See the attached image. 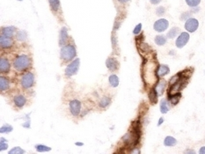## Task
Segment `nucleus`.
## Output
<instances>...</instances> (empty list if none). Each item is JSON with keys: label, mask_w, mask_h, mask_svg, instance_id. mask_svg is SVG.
Returning a JSON list of instances; mask_svg holds the SVG:
<instances>
[{"label": "nucleus", "mask_w": 205, "mask_h": 154, "mask_svg": "<svg viewBox=\"0 0 205 154\" xmlns=\"http://www.w3.org/2000/svg\"><path fill=\"white\" fill-rule=\"evenodd\" d=\"M157 63L155 62H144L142 67V77L144 82L148 86H154L159 81L157 76Z\"/></svg>", "instance_id": "f257e3e1"}, {"label": "nucleus", "mask_w": 205, "mask_h": 154, "mask_svg": "<svg viewBox=\"0 0 205 154\" xmlns=\"http://www.w3.org/2000/svg\"><path fill=\"white\" fill-rule=\"evenodd\" d=\"M31 59L27 55H17L12 63L13 68L19 72L28 70L31 67Z\"/></svg>", "instance_id": "f03ea898"}, {"label": "nucleus", "mask_w": 205, "mask_h": 154, "mask_svg": "<svg viewBox=\"0 0 205 154\" xmlns=\"http://www.w3.org/2000/svg\"><path fill=\"white\" fill-rule=\"evenodd\" d=\"M76 55H77V50L73 45L67 44L62 47L60 51V56H61V59H63L65 62L72 61L76 57Z\"/></svg>", "instance_id": "7ed1b4c3"}, {"label": "nucleus", "mask_w": 205, "mask_h": 154, "mask_svg": "<svg viewBox=\"0 0 205 154\" xmlns=\"http://www.w3.org/2000/svg\"><path fill=\"white\" fill-rule=\"evenodd\" d=\"M79 66H80V59L79 58H76L66 67L65 71V76L68 77H71L76 75L77 73V71H78Z\"/></svg>", "instance_id": "20e7f679"}, {"label": "nucleus", "mask_w": 205, "mask_h": 154, "mask_svg": "<svg viewBox=\"0 0 205 154\" xmlns=\"http://www.w3.org/2000/svg\"><path fill=\"white\" fill-rule=\"evenodd\" d=\"M34 84V75L32 72L27 71L21 77L20 85L24 89H30Z\"/></svg>", "instance_id": "39448f33"}, {"label": "nucleus", "mask_w": 205, "mask_h": 154, "mask_svg": "<svg viewBox=\"0 0 205 154\" xmlns=\"http://www.w3.org/2000/svg\"><path fill=\"white\" fill-rule=\"evenodd\" d=\"M69 108H70V112L73 116H78L81 114V108H82V103L80 100L74 99L70 101L69 103Z\"/></svg>", "instance_id": "423d86ee"}, {"label": "nucleus", "mask_w": 205, "mask_h": 154, "mask_svg": "<svg viewBox=\"0 0 205 154\" xmlns=\"http://www.w3.org/2000/svg\"><path fill=\"white\" fill-rule=\"evenodd\" d=\"M189 39H190L189 33H188V32H181V33L178 35V37H177V39L175 41L176 47L178 49H182L183 47H185L188 44Z\"/></svg>", "instance_id": "0eeeda50"}, {"label": "nucleus", "mask_w": 205, "mask_h": 154, "mask_svg": "<svg viewBox=\"0 0 205 154\" xmlns=\"http://www.w3.org/2000/svg\"><path fill=\"white\" fill-rule=\"evenodd\" d=\"M184 27L188 33H194L199 27V21L195 18H190L186 20Z\"/></svg>", "instance_id": "6e6552de"}, {"label": "nucleus", "mask_w": 205, "mask_h": 154, "mask_svg": "<svg viewBox=\"0 0 205 154\" xmlns=\"http://www.w3.org/2000/svg\"><path fill=\"white\" fill-rule=\"evenodd\" d=\"M169 27V22L166 19H159L157 21H155L153 25V28L158 33H163L165 32Z\"/></svg>", "instance_id": "1a4fd4ad"}, {"label": "nucleus", "mask_w": 205, "mask_h": 154, "mask_svg": "<svg viewBox=\"0 0 205 154\" xmlns=\"http://www.w3.org/2000/svg\"><path fill=\"white\" fill-rule=\"evenodd\" d=\"M166 86H167V83L163 78H159V81L156 83V85L154 86V89L156 90V92H157L159 96L163 95V93H164V92H165V90L166 88Z\"/></svg>", "instance_id": "9d476101"}, {"label": "nucleus", "mask_w": 205, "mask_h": 154, "mask_svg": "<svg viewBox=\"0 0 205 154\" xmlns=\"http://www.w3.org/2000/svg\"><path fill=\"white\" fill-rule=\"evenodd\" d=\"M11 71V63L7 58L1 57L0 59V72L3 73H8Z\"/></svg>", "instance_id": "9b49d317"}, {"label": "nucleus", "mask_w": 205, "mask_h": 154, "mask_svg": "<svg viewBox=\"0 0 205 154\" xmlns=\"http://www.w3.org/2000/svg\"><path fill=\"white\" fill-rule=\"evenodd\" d=\"M12 45H13V41L11 40V38L5 37L4 35L0 36V46H1V49H11Z\"/></svg>", "instance_id": "f8f14e48"}, {"label": "nucleus", "mask_w": 205, "mask_h": 154, "mask_svg": "<svg viewBox=\"0 0 205 154\" xmlns=\"http://www.w3.org/2000/svg\"><path fill=\"white\" fill-rule=\"evenodd\" d=\"M170 72V68L166 64H159L157 68V76L159 78H162Z\"/></svg>", "instance_id": "ddd939ff"}, {"label": "nucleus", "mask_w": 205, "mask_h": 154, "mask_svg": "<svg viewBox=\"0 0 205 154\" xmlns=\"http://www.w3.org/2000/svg\"><path fill=\"white\" fill-rule=\"evenodd\" d=\"M106 66L109 71H117L119 68V63L118 61L114 58V57H109L106 61Z\"/></svg>", "instance_id": "4468645a"}, {"label": "nucleus", "mask_w": 205, "mask_h": 154, "mask_svg": "<svg viewBox=\"0 0 205 154\" xmlns=\"http://www.w3.org/2000/svg\"><path fill=\"white\" fill-rule=\"evenodd\" d=\"M13 103L17 108H22L27 103V99L25 96H23L21 94H18L13 98Z\"/></svg>", "instance_id": "2eb2a0df"}, {"label": "nucleus", "mask_w": 205, "mask_h": 154, "mask_svg": "<svg viewBox=\"0 0 205 154\" xmlns=\"http://www.w3.org/2000/svg\"><path fill=\"white\" fill-rule=\"evenodd\" d=\"M69 39V35H68V30L66 27H63L60 31V36H59V45L60 46H65V44L67 43Z\"/></svg>", "instance_id": "dca6fc26"}, {"label": "nucleus", "mask_w": 205, "mask_h": 154, "mask_svg": "<svg viewBox=\"0 0 205 154\" xmlns=\"http://www.w3.org/2000/svg\"><path fill=\"white\" fill-rule=\"evenodd\" d=\"M10 87V81L9 79L5 76L0 77V91L1 93L6 92Z\"/></svg>", "instance_id": "f3484780"}, {"label": "nucleus", "mask_w": 205, "mask_h": 154, "mask_svg": "<svg viewBox=\"0 0 205 154\" xmlns=\"http://www.w3.org/2000/svg\"><path fill=\"white\" fill-rule=\"evenodd\" d=\"M16 32V28L14 27H3L1 30V35H4L5 37H9L11 38L14 33Z\"/></svg>", "instance_id": "a211bd4d"}, {"label": "nucleus", "mask_w": 205, "mask_h": 154, "mask_svg": "<svg viewBox=\"0 0 205 154\" xmlns=\"http://www.w3.org/2000/svg\"><path fill=\"white\" fill-rule=\"evenodd\" d=\"M167 98H168V101L171 103V105L175 106L179 103L180 99H181V93H175L173 95H167Z\"/></svg>", "instance_id": "6ab92c4d"}, {"label": "nucleus", "mask_w": 205, "mask_h": 154, "mask_svg": "<svg viewBox=\"0 0 205 154\" xmlns=\"http://www.w3.org/2000/svg\"><path fill=\"white\" fill-rule=\"evenodd\" d=\"M112 102V99L110 97L108 96H104L103 98H101L99 102V107L100 108H107L108 106L111 104Z\"/></svg>", "instance_id": "aec40b11"}, {"label": "nucleus", "mask_w": 205, "mask_h": 154, "mask_svg": "<svg viewBox=\"0 0 205 154\" xmlns=\"http://www.w3.org/2000/svg\"><path fill=\"white\" fill-rule=\"evenodd\" d=\"M177 144V140L171 136H167L164 139V145L166 147H173Z\"/></svg>", "instance_id": "412c9836"}, {"label": "nucleus", "mask_w": 205, "mask_h": 154, "mask_svg": "<svg viewBox=\"0 0 205 154\" xmlns=\"http://www.w3.org/2000/svg\"><path fill=\"white\" fill-rule=\"evenodd\" d=\"M148 96H149V99H150L151 104H156L158 102V97H159V95H158V93H157V92L154 89V87H152L150 90V92L148 93Z\"/></svg>", "instance_id": "4be33fe9"}, {"label": "nucleus", "mask_w": 205, "mask_h": 154, "mask_svg": "<svg viewBox=\"0 0 205 154\" xmlns=\"http://www.w3.org/2000/svg\"><path fill=\"white\" fill-rule=\"evenodd\" d=\"M154 42L158 46H164L167 42V37L165 35H162V34H159V35L155 36Z\"/></svg>", "instance_id": "5701e85b"}, {"label": "nucleus", "mask_w": 205, "mask_h": 154, "mask_svg": "<svg viewBox=\"0 0 205 154\" xmlns=\"http://www.w3.org/2000/svg\"><path fill=\"white\" fill-rule=\"evenodd\" d=\"M108 82H109V85L112 86V87L115 88L119 86V77L117 75L115 74H112L108 77Z\"/></svg>", "instance_id": "b1692460"}, {"label": "nucleus", "mask_w": 205, "mask_h": 154, "mask_svg": "<svg viewBox=\"0 0 205 154\" xmlns=\"http://www.w3.org/2000/svg\"><path fill=\"white\" fill-rule=\"evenodd\" d=\"M159 109H160V112L162 114H166L170 108H169V104H168V101L167 99H162L160 100V106H159Z\"/></svg>", "instance_id": "393cba45"}, {"label": "nucleus", "mask_w": 205, "mask_h": 154, "mask_svg": "<svg viewBox=\"0 0 205 154\" xmlns=\"http://www.w3.org/2000/svg\"><path fill=\"white\" fill-rule=\"evenodd\" d=\"M179 33H180V28L177 27H174L171 28V29L167 32L166 37H167V39H173V38H175Z\"/></svg>", "instance_id": "a878e982"}, {"label": "nucleus", "mask_w": 205, "mask_h": 154, "mask_svg": "<svg viewBox=\"0 0 205 154\" xmlns=\"http://www.w3.org/2000/svg\"><path fill=\"white\" fill-rule=\"evenodd\" d=\"M49 6L53 11H57L60 8V1L59 0H49Z\"/></svg>", "instance_id": "bb28decb"}, {"label": "nucleus", "mask_w": 205, "mask_h": 154, "mask_svg": "<svg viewBox=\"0 0 205 154\" xmlns=\"http://www.w3.org/2000/svg\"><path fill=\"white\" fill-rule=\"evenodd\" d=\"M35 150L37 152H50L51 148L49 146H47L44 144H36Z\"/></svg>", "instance_id": "cd10ccee"}, {"label": "nucleus", "mask_w": 205, "mask_h": 154, "mask_svg": "<svg viewBox=\"0 0 205 154\" xmlns=\"http://www.w3.org/2000/svg\"><path fill=\"white\" fill-rule=\"evenodd\" d=\"M26 153V151L23 150L21 147L20 146H16L14 148H12L11 150L9 151L8 154H25Z\"/></svg>", "instance_id": "c85d7f7f"}, {"label": "nucleus", "mask_w": 205, "mask_h": 154, "mask_svg": "<svg viewBox=\"0 0 205 154\" xmlns=\"http://www.w3.org/2000/svg\"><path fill=\"white\" fill-rule=\"evenodd\" d=\"M12 130H13V128L11 127L10 124H5V125H3L1 128H0V133H2V134H4V133H10V132L12 131Z\"/></svg>", "instance_id": "c756f323"}, {"label": "nucleus", "mask_w": 205, "mask_h": 154, "mask_svg": "<svg viewBox=\"0 0 205 154\" xmlns=\"http://www.w3.org/2000/svg\"><path fill=\"white\" fill-rule=\"evenodd\" d=\"M185 2L189 7L194 8V7H196V6H198L200 5L201 0H185Z\"/></svg>", "instance_id": "7c9ffc66"}, {"label": "nucleus", "mask_w": 205, "mask_h": 154, "mask_svg": "<svg viewBox=\"0 0 205 154\" xmlns=\"http://www.w3.org/2000/svg\"><path fill=\"white\" fill-rule=\"evenodd\" d=\"M17 39L18 41H20V42H24L26 39H27V33L25 31H20L17 33Z\"/></svg>", "instance_id": "2f4dec72"}, {"label": "nucleus", "mask_w": 205, "mask_h": 154, "mask_svg": "<svg viewBox=\"0 0 205 154\" xmlns=\"http://www.w3.org/2000/svg\"><path fill=\"white\" fill-rule=\"evenodd\" d=\"M30 115H31V114L29 113L27 115H26L27 121H25L24 123H22V126H23L24 128H26V129H30V128H31V121H30V118H29Z\"/></svg>", "instance_id": "473e14b6"}, {"label": "nucleus", "mask_w": 205, "mask_h": 154, "mask_svg": "<svg viewBox=\"0 0 205 154\" xmlns=\"http://www.w3.org/2000/svg\"><path fill=\"white\" fill-rule=\"evenodd\" d=\"M191 15H192V11H186L181 14V20H188V19L191 18Z\"/></svg>", "instance_id": "72a5a7b5"}, {"label": "nucleus", "mask_w": 205, "mask_h": 154, "mask_svg": "<svg viewBox=\"0 0 205 154\" xmlns=\"http://www.w3.org/2000/svg\"><path fill=\"white\" fill-rule=\"evenodd\" d=\"M166 13V8L164 6H159L157 9H156V14L158 16H162Z\"/></svg>", "instance_id": "f704fd0d"}, {"label": "nucleus", "mask_w": 205, "mask_h": 154, "mask_svg": "<svg viewBox=\"0 0 205 154\" xmlns=\"http://www.w3.org/2000/svg\"><path fill=\"white\" fill-rule=\"evenodd\" d=\"M141 31H142V24L139 23V24H137V25L135 27V28L133 29V33H134V34H139V33H141Z\"/></svg>", "instance_id": "c9c22d12"}, {"label": "nucleus", "mask_w": 205, "mask_h": 154, "mask_svg": "<svg viewBox=\"0 0 205 154\" xmlns=\"http://www.w3.org/2000/svg\"><path fill=\"white\" fill-rule=\"evenodd\" d=\"M183 154H196V152L194 151V149H191V148H188L184 151Z\"/></svg>", "instance_id": "e433bc0d"}, {"label": "nucleus", "mask_w": 205, "mask_h": 154, "mask_svg": "<svg viewBox=\"0 0 205 154\" xmlns=\"http://www.w3.org/2000/svg\"><path fill=\"white\" fill-rule=\"evenodd\" d=\"M129 154H140V149L137 148V147H135V148H133V149L130 151Z\"/></svg>", "instance_id": "4c0bfd02"}, {"label": "nucleus", "mask_w": 205, "mask_h": 154, "mask_svg": "<svg viewBox=\"0 0 205 154\" xmlns=\"http://www.w3.org/2000/svg\"><path fill=\"white\" fill-rule=\"evenodd\" d=\"M8 148V144L7 143H0V151L3 152L5 150H7Z\"/></svg>", "instance_id": "58836bf2"}, {"label": "nucleus", "mask_w": 205, "mask_h": 154, "mask_svg": "<svg viewBox=\"0 0 205 154\" xmlns=\"http://www.w3.org/2000/svg\"><path fill=\"white\" fill-rule=\"evenodd\" d=\"M162 0H150V3L151 5H159Z\"/></svg>", "instance_id": "ea45409f"}, {"label": "nucleus", "mask_w": 205, "mask_h": 154, "mask_svg": "<svg viewBox=\"0 0 205 154\" xmlns=\"http://www.w3.org/2000/svg\"><path fill=\"white\" fill-rule=\"evenodd\" d=\"M198 154H205V146H202L199 150V153Z\"/></svg>", "instance_id": "a19ab883"}, {"label": "nucleus", "mask_w": 205, "mask_h": 154, "mask_svg": "<svg viewBox=\"0 0 205 154\" xmlns=\"http://www.w3.org/2000/svg\"><path fill=\"white\" fill-rule=\"evenodd\" d=\"M163 122H164V118H163V117H160V118L159 119V121H158V126H160Z\"/></svg>", "instance_id": "79ce46f5"}, {"label": "nucleus", "mask_w": 205, "mask_h": 154, "mask_svg": "<svg viewBox=\"0 0 205 154\" xmlns=\"http://www.w3.org/2000/svg\"><path fill=\"white\" fill-rule=\"evenodd\" d=\"M7 143V139H5V137H1V138H0V143Z\"/></svg>", "instance_id": "37998d69"}, {"label": "nucleus", "mask_w": 205, "mask_h": 154, "mask_svg": "<svg viewBox=\"0 0 205 154\" xmlns=\"http://www.w3.org/2000/svg\"><path fill=\"white\" fill-rule=\"evenodd\" d=\"M75 145H77V146H83L84 143H80V142H77V143H75Z\"/></svg>", "instance_id": "c03bdc74"}, {"label": "nucleus", "mask_w": 205, "mask_h": 154, "mask_svg": "<svg viewBox=\"0 0 205 154\" xmlns=\"http://www.w3.org/2000/svg\"><path fill=\"white\" fill-rule=\"evenodd\" d=\"M129 0H118V2L121 3V4H124V3H127Z\"/></svg>", "instance_id": "a18cd8bd"}, {"label": "nucleus", "mask_w": 205, "mask_h": 154, "mask_svg": "<svg viewBox=\"0 0 205 154\" xmlns=\"http://www.w3.org/2000/svg\"><path fill=\"white\" fill-rule=\"evenodd\" d=\"M169 54H170V55H174V54H175V52H174V51H171Z\"/></svg>", "instance_id": "49530a36"}]
</instances>
